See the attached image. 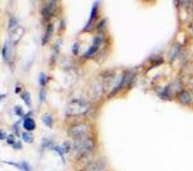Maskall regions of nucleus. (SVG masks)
<instances>
[{
  "instance_id": "obj_1",
  "label": "nucleus",
  "mask_w": 193,
  "mask_h": 171,
  "mask_svg": "<svg viewBox=\"0 0 193 171\" xmlns=\"http://www.w3.org/2000/svg\"><path fill=\"white\" fill-rule=\"evenodd\" d=\"M89 109V105L85 101L74 99L67 105L66 109V115L69 116H76L83 115Z\"/></svg>"
},
{
  "instance_id": "obj_2",
  "label": "nucleus",
  "mask_w": 193,
  "mask_h": 171,
  "mask_svg": "<svg viewBox=\"0 0 193 171\" xmlns=\"http://www.w3.org/2000/svg\"><path fill=\"white\" fill-rule=\"evenodd\" d=\"M94 146V142L92 140L85 138L80 140H77V142L74 145V149L78 155L80 157H84L92 152Z\"/></svg>"
},
{
  "instance_id": "obj_3",
  "label": "nucleus",
  "mask_w": 193,
  "mask_h": 171,
  "mask_svg": "<svg viewBox=\"0 0 193 171\" xmlns=\"http://www.w3.org/2000/svg\"><path fill=\"white\" fill-rule=\"evenodd\" d=\"M90 131V126L87 124H79L72 126L69 129L68 134L72 138L80 140L87 138L86 136Z\"/></svg>"
},
{
  "instance_id": "obj_4",
  "label": "nucleus",
  "mask_w": 193,
  "mask_h": 171,
  "mask_svg": "<svg viewBox=\"0 0 193 171\" xmlns=\"http://www.w3.org/2000/svg\"><path fill=\"white\" fill-rule=\"evenodd\" d=\"M57 9V1H49L42 9L41 14L44 19H48L53 15L54 12Z\"/></svg>"
},
{
  "instance_id": "obj_5",
  "label": "nucleus",
  "mask_w": 193,
  "mask_h": 171,
  "mask_svg": "<svg viewBox=\"0 0 193 171\" xmlns=\"http://www.w3.org/2000/svg\"><path fill=\"white\" fill-rule=\"evenodd\" d=\"M101 42H102V39L100 37L97 36V37L94 38V41H93V45L85 52V57H91L93 55L95 54L96 52H98V49H99Z\"/></svg>"
},
{
  "instance_id": "obj_6",
  "label": "nucleus",
  "mask_w": 193,
  "mask_h": 171,
  "mask_svg": "<svg viewBox=\"0 0 193 171\" xmlns=\"http://www.w3.org/2000/svg\"><path fill=\"white\" fill-rule=\"evenodd\" d=\"M98 7H99V2H96L94 4V5H93L92 9H91V14H90V18H89L88 20L87 26H85V29H88L89 27H91V25L94 23V21H95L97 15H98Z\"/></svg>"
},
{
  "instance_id": "obj_7",
  "label": "nucleus",
  "mask_w": 193,
  "mask_h": 171,
  "mask_svg": "<svg viewBox=\"0 0 193 171\" xmlns=\"http://www.w3.org/2000/svg\"><path fill=\"white\" fill-rule=\"evenodd\" d=\"M53 31H54V26L52 24H48V27H47L46 31L44 33V37L42 39V44L43 45H45L48 41H50L51 39V36H52V34H53Z\"/></svg>"
},
{
  "instance_id": "obj_8",
  "label": "nucleus",
  "mask_w": 193,
  "mask_h": 171,
  "mask_svg": "<svg viewBox=\"0 0 193 171\" xmlns=\"http://www.w3.org/2000/svg\"><path fill=\"white\" fill-rule=\"evenodd\" d=\"M24 29L22 27H17V29H14L13 32L11 33V39L12 41L17 42L19 40L21 39V38L22 37L23 34H24Z\"/></svg>"
},
{
  "instance_id": "obj_9",
  "label": "nucleus",
  "mask_w": 193,
  "mask_h": 171,
  "mask_svg": "<svg viewBox=\"0 0 193 171\" xmlns=\"http://www.w3.org/2000/svg\"><path fill=\"white\" fill-rule=\"evenodd\" d=\"M179 100L182 104H189L191 103V96L187 91H183L179 94Z\"/></svg>"
},
{
  "instance_id": "obj_10",
  "label": "nucleus",
  "mask_w": 193,
  "mask_h": 171,
  "mask_svg": "<svg viewBox=\"0 0 193 171\" xmlns=\"http://www.w3.org/2000/svg\"><path fill=\"white\" fill-rule=\"evenodd\" d=\"M24 127L27 131H33L36 128V123L32 118H25L24 122Z\"/></svg>"
},
{
  "instance_id": "obj_11",
  "label": "nucleus",
  "mask_w": 193,
  "mask_h": 171,
  "mask_svg": "<svg viewBox=\"0 0 193 171\" xmlns=\"http://www.w3.org/2000/svg\"><path fill=\"white\" fill-rule=\"evenodd\" d=\"M179 50H180V46L179 45L176 44V45H174L172 48L171 50V52L169 54V60L170 61H173L176 57V56L178 55L179 52Z\"/></svg>"
},
{
  "instance_id": "obj_12",
  "label": "nucleus",
  "mask_w": 193,
  "mask_h": 171,
  "mask_svg": "<svg viewBox=\"0 0 193 171\" xmlns=\"http://www.w3.org/2000/svg\"><path fill=\"white\" fill-rule=\"evenodd\" d=\"M42 121L44 124L46 125L47 127H52V124H53V118H52V116H51V114H49V113L44 114L42 117Z\"/></svg>"
},
{
  "instance_id": "obj_13",
  "label": "nucleus",
  "mask_w": 193,
  "mask_h": 171,
  "mask_svg": "<svg viewBox=\"0 0 193 171\" xmlns=\"http://www.w3.org/2000/svg\"><path fill=\"white\" fill-rule=\"evenodd\" d=\"M2 57H3L4 61H8L9 60V48L8 42H5L2 48Z\"/></svg>"
},
{
  "instance_id": "obj_14",
  "label": "nucleus",
  "mask_w": 193,
  "mask_h": 171,
  "mask_svg": "<svg viewBox=\"0 0 193 171\" xmlns=\"http://www.w3.org/2000/svg\"><path fill=\"white\" fill-rule=\"evenodd\" d=\"M21 98L24 100V102L25 103V104L29 107L31 106V97L30 94H29V92H24L22 94H21Z\"/></svg>"
},
{
  "instance_id": "obj_15",
  "label": "nucleus",
  "mask_w": 193,
  "mask_h": 171,
  "mask_svg": "<svg viewBox=\"0 0 193 171\" xmlns=\"http://www.w3.org/2000/svg\"><path fill=\"white\" fill-rule=\"evenodd\" d=\"M22 139L27 143H31L33 141V136L27 132H24L22 134Z\"/></svg>"
},
{
  "instance_id": "obj_16",
  "label": "nucleus",
  "mask_w": 193,
  "mask_h": 171,
  "mask_svg": "<svg viewBox=\"0 0 193 171\" xmlns=\"http://www.w3.org/2000/svg\"><path fill=\"white\" fill-rule=\"evenodd\" d=\"M47 80H48V78H47V75L44 73V72H41L39 74V84L41 86H44L47 83Z\"/></svg>"
},
{
  "instance_id": "obj_17",
  "label": "nucleus",
  "mask_w": 193,
  "mask_h": 171,
  "mask_svg": "<svg viewBox=\"0 0 193 171\" xmlns=\"http://www.w3.org/2000/svg\"><path fill=\"white\" fill-rule=\"evenodd\" d=\"M62 151H63V153H67L70 151V148H71V145H70V142H64L63 143V145L60 146Z\"/></svg>"
},
{
  "instance_id": "obj_18",
  "label": "nucleus",
  "mask_w": 193,
  "mask_h": 171,
  "mask_svg": "<svg viewBox=\"0 0 193 171\" xmlns=\"http://www.w3.org/2000/svg\"><path fill=\"white\" fill-rule=\"evenodd\" d=\"M14 112H15V114L17 116H22L23 114H24L23 109L20 106H17L14 107Z\"/></svg>"
},
{
  "instance_id": "obj_19",
  "label": "nucleus",
  "mask_w": 193,
  "mask_h": 171,
  "mask_svg": "<svg viewBox=\"0 0 193 171\" xmlns=\"http://www.w3.org/2000/svg\"><path fill=\"white\" fill-rule=\"evenodd\" d=\"M45 97H46V91L42 88L39 92V100L41 103L45 99Z\"/></svg>"
},
{
  "instance_id": "obj_20",
  "label": "nucleus",
  "mask_w": 193,
  "mask_h": 171,
  "mask_svg": "<svg viewBox=\"0 0 193 171\" xmlns=\"http://www.w3.org/2000/svg\"><path fill=\"white\" fill-rule=\"evenodd\" d=\"M54 150H55L58 153L59 155L60 156V157H62V159H63V161H64V157H63V154L64 153L63 152V151H62L61 148H60V146H55V147H54Z\"/></svg>"
},
{
  "instance_id": "obj_21",
  "label": "nucleus",
  "mask_w": 193,
  "mask_h": 171,
  "mask_svg": "<svg viewBox=\"0 0 193 171\" xmlns=\"http://www.w3.org/2000/svg\"><path fill=\"white\" fill-rule=\"evenodd\" d=\"M7 142L10 145H14L15 143V139L13 135H9L7 137Z\"/></svg>"
},
{
  "instance_id": "obj_22",
  "label": "nucleus",
  "mask_w": 193,
  "mask_h": 171,
  "mask_svg": "<svg viewBox=\"0 0 193 171\" xmlns=\"http://www.w3.org/2000/svg\"><path fill=\"white\" fill-rule=\"evenodd\" d=\"M79 45L78 43H75L73 45V46H72V52H73V54L75 55H76L77 54H78V52H79Z\"/></svg>"
},
{
  "instance_id": "obj_23",
  "label": "nucleus",
  "mask_w": 193,
  "mask_h": 171,
  "mask_svg": "<svg viewBox=\"0 0 193 171\" xmlns=\"http://www.w3.org/2000/svg\"><path fill=\"white\" fill-rule=\"evenodd\" d=\"M21 169L24 170V171H30L29 165H28L26 162H23L22 164H21Z\"/></svg>"
},
{
  "instance_id": "obj_24",
  "label": "nucleus",
  "mask_w": 193,
  "mask_h": 171,
  "mask_svg": "<svg viewBox=\"0 0 193 171\" xmlns=\"http://www.w3.org/2000/svg\"><path fill=\"white\" fill-rule=\"evenodd\" d=\"M16 24H17V21H16V20H15V18H14V17H12V18H11L10 21H9V28L14 27V26H15Z\"/></svg>"
},
{
  "instance_id": "obj_25",
  "label": "nucleus",
  "mask_w": 193,
  "mask_h": 171,
  "mask_svg": "<svg viewBox=\"0 0 193 171\" xmlns=\"http://www.w3.org/2000/svg\"><path fill=\"white\" fill-rule=\"evenodd\" d=\"M14 149H21L22 148V144H21V142H15V143L14 144Z\"/></svg>"
},
{
  "instance_id": "obj_26",
  "label": "nucleus",
  "mask_w": 193,
  "mask_h": 171,
  "mask_svg": "<svg viewBox=\"0 0 193 171\" xmlns=\"http://www.w3.org/2000/svg\"><path fill=\"white\" fill-rule=\"evenodd\" d=\"M6 133H5V132L3 131V130H1V132H0V139L1 140H4L5 138H6Z\"/></svg>"
},
{
  "instance_id": "obj_27",
  "label": "nucleus",
  "mask_w": 193,
  "mask_h": 171,
  "mask_svg": "<svg viewBox=\"0 0 193 171\" xmlns=\"http://www.w3.org/2000/svg\"><path fill=\"white\" fill-rule=\"evenodd\" d=\"M192 11H193V5H192Z\"/></svg>"
},
{
  "instance_id": "obj_28",
  "label": "nucleus",
  "mask_w": 193,
  "mask_h": 171,
  "mask_svg": "<svg viewBox=\"0 0 193 171\" xmlns=\"http://www.w3.org/2000/svg\"><path fill=\"white\" fill-rule=\"evenodd\" d=\"M79 171H81V170H79Z\"/></svg>"
}]
</instances>
